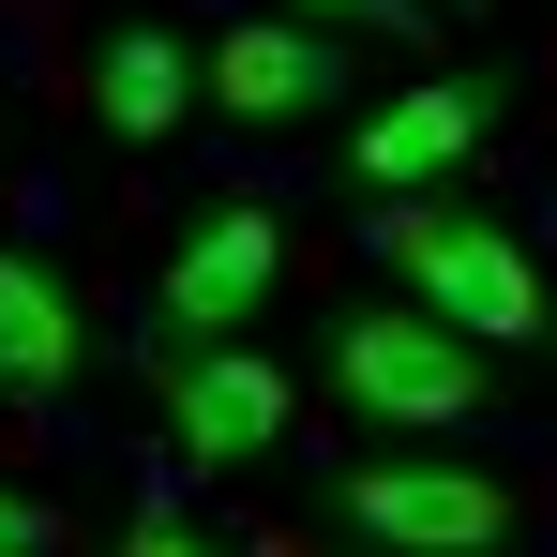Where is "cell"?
<instances>
[{
    "mask_svg": "<svg viewBox=\"0 0 557 557\" xmlns=\"http://www.w3.org/2000/svg\"><path fill=\"white\" fill-rule=\"evenodd\" d=\"M317 376H332V407H362L392 437H437V422L482 407V347H467L453 317H422V301H347L317 332Z\"/></svg>",
    "mask_w": 557,
    "mask_h": 557,
    "instance_id": "cell-1",
    "label": "cell"
},
{
    "mask_svg": "<svg viewBox=\"0 0 557 557\" xmlns=\"http://www.w3.org/2000/svg\"><path fill=\"white\" fill-rule=\"evenodd\" d=\"M392 272L422 317H453L467 347H528L543 332V272H528V242H497L482 211H407L392 226Z\"/></svg>",
    "mask_w": 557,
    "mask_h": 557,
    "instance_id": "cell-2",
    "label": "cell"
},
{
    "mask_svg": "<svg viewBox=\"0 0 557 557\" xmlns=\"http://www.w3.org/2000/svg\"><path fill=\"white\" fill-rule=\"evenodd\" d=\"M166 437H196L211 467L286 453V376H272V362H242L226 332H166Z\"/></svg>",
    "mask_w": 557,
    "mask_h": 557,
    "instance_id": "cell-3",
    "label": "cell"
},
{
    "mask_svg": "<svg viewBox=\"0 0 557 557\" xmlns=\"http://www.w3.org/2000/svg\"><path fill=\"white\" fill-rule=\"evenodd\" d=\"M482 136H497V91H482V76H407V91L347 136V166H362L376 196H407V182H453Z\"/></svg>",
    "mask_w": 557,
    "mask_h": 557,
    "instance_id": "cell-4",
    "label": "cell"
},
{
    "mask_svg": "<svg viewBox=\"0 0 557 557\" xmlns=\"http://www.w3.org/2000/svg\"><path fill=\"white\" fill-rule=\"evenodd\" d=\"M196 91L226 106V121H317V106L347 91V61H332V15L301 30V15H257V30H211V76Z\"/></svg>",
    "mask_w": 557,
    "mask_h": 557,
    "instance_id": "cell-5",
    "label": "cell"
},
{
    "mask_svg": "<svg viewBox=\"0 0 557 557\" xmlns=\"http://www.w3.org/2000/svg\"><path fill=\"white\" fill-rule=\"evenodd\" d=\"M272 272H286V226H272V211L182 226V242H166V332H242V317L272 301Z\"/></svg>",
    "mask_w": 557,
    "mask_h": 557,
    "instance_id": "cell-6",
    "label": "cell"
},
{
    "mask_svg": "<svg viewBox=\"0 0 557 557\" xmlns=\"http://www.w3.org/2000/svg\"><path fill=\"white\" fill-rule=\"evenodd\" d=\"M347 528L362 543H512V482H482V467H362Z\"/></svg>",
    "mask_w": 557,
    "mask_h": 557,
    "instance_id": "cell-7",
    "label": "cell"
},
{
    "mask_svg": "<svg viewBox=\"0 0 557 557\" xmlns=\"http://www.w3.org/2000/svg\"><path fill=\"white\" fill-rule=\"evenodd\" d=\"M182 106H196V61L151 30V15H121L91 46V121L106 136H182Z\"/></svg>",
    "mask_w": 557,
    "mask_h": 557,
    "instance_id": "cell-8",
    "label": "cell"
},
{
    "mask_svg": "<svg viewBox=\"0 0 557 557\" xmlns=\"http://www.w3.org/2000/svg\"><path fill=\"white\" fill-rule=\"evenodd\" d=\"M0 376L15 392H61L76 376V301H61L46 257H0Z\"/></svg>",
    "mask_w": 557,
    "mask_h": 557,
    "instance_id": "cell-9",
    "label": "cell"
},
{
    "mask_svg": "<svg viewBox=\"0 0 557 557\" xmlns=\"http://www.w3.org/2000/svg\"><path fill=\"white\" fill-rule=\"evenodd\" d=\"M61 543V512H46V497H0V557H46Z\"/></svg>",
    "mask_w": 557,
    "mask_h": 557,
    "instance_id": "cell-10",
    "label": "cell"
},
{
    "mask_svg": "<svg viewBox=\"0 0 557 557\" xmlns=\"http://www.w3.org/2000/svg\"><path fill=\"white\" fill-rule=\"evenodd\" d=\"M301 15H332V30H392L407 0H301Z\"/></svg>",
    "mask_w": 557,
    "mask_h": 557,
    "instance_id": "cell-11",
    "label": "cell"
},
{
    "mask_svg": "<svg viewBox=\"0 0 557 557\" xmlns=\"http://www.w3.org/2000/svg\"><path fill=\"white\" fill-rule=\"evenodd\" d=\"M453 15H497V0H453Z\"/></svg>",
    "mask_w": 557,
    "mask_h": 557,
    "instance_id": "cell-12",
    "label": "cell"
}]
</instances>
